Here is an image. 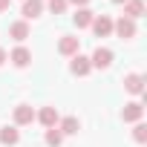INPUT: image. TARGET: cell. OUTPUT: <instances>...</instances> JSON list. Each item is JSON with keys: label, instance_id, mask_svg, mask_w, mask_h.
Masks as SVG:
<instances>
[{"label": "cell", "instance_id": "d6986e66", "mask_svg": "<svg viewBox=\"0 0 147 147\" xmlns=\"http://www.w3.org/2000/svg\"><path fill=\"white\" fill-rule=\"evenodd\" d=\"M46 6H49L52 15H63V12H66V0H49Z\"/></svg>", "mask_w": 147, "mask_h": 147}, {"label": "cell", "instance_id": "4fadbf2b", "mask_svg": "<svg viewBox=\"0 0 147 147\" xmlns=\"http://www.w3.org/2000/svg\"><path fill=\"white\" fill-rule=\"evenodd\" d=\"M141 15H144V0H127V3H124V15H121V18L136 20V18H141Z\"/></svg>", "mask_w": 147, "mask_h": 147}, {"label": "cell", "instance_id": "44dd1931", "mask_svg": "<svg viewBox=\"0 0 147 147\" xmlns=\"http://www.w3.org/2000/svg\"><path fill=\"white\" fill-rule=\"evenodd\" d=\"M6 61H9V55H6V49H3V46H0V63H6Z\"/></svg>", "mask_w": 147, "mask_h": 147}, {"label": "cell", "instance_id": "7402d4cb", "mask_svg": "<svg viewBox=\"0 0 147 147\" xmlns=\"http://www.w3.org/2000/svg\"><path fill=\"white\" fill-rule=\"evenodd\" d=\"M9 9V0H0V12H6Z\"/></svg>", "mask_w": 147, "mask_h": 147}, {"label": "cell", "instance_id": "52a82bcc", "mask_svg": "<svg viewBox=\"0 0 147 147\" xmlns=\"http://www.w3.org/2000/svg\"><path fill=\"white\" fill-rule=\"evenodd\" d=\"M141 115H144V107H141V101H133V104H124V110H121V118L124 121H141Z\"/></svg>", "mask_w": 147, "mask_h": 147}, {"label": "cell", "instance_id": "277c9868", "mask_svg": "<svg viewBox=\"0 0 147 147\" xmlns=\"http://www.w3.org/2000/svg\"><path fill=\"white\" fill-rule=\"evenodd\" d=\"M124 90L133 92V95H144V75H141V72H130V75H124Z\"/></svg>", "mask_w": 147, "mask_h": 147}, {"label": "cell", "instance_id": "7a4b0ae2", "mask_svg": "<svg viewBox=\"0 0 147 147\" xmlns=\"http://www.w3.org/2000/svg\"><path fill=\"white\" fill-rule=\"evenodd\" d=\"M113 32H115L118 38L130 40V38H136V20H130V18H118V20L113 23Z\"/></svg>", "mask_w": 147, "mask_h": 147}, {"label": "cell", "instance_id": "ac0fdd59", "mask_svg": "<svg viewBox=\"0 0 147 147\" xmlns=\"http://www.w3.org/2000/svg\"><path fill=\"white\" fill-rule=\"evenodd\" d=\"M133 138H136L138 144L147 141V124H144V121H136V127H133Z\"/></svg>", "mask_w": 147, "mask_h": 147}, {"label": "cell", "instance_id": "603a6c76", "mask_svg": "<svg viewBox=\"0 0 147 147\" xmlns=\"http://www.w3.org/2000/svg\"><path fill=\"white\" fill-rule=\"evenodd\" d=\"M113 3H127V0H113Z\"/></svg>", "mask_w": 147, "mask_h": 147}, {"label": "cell", "instance_id": "30bf717a", "mask_svg": "<svg viewBox=\"0 0 147 147\" xmlns=\"http://www.w3.org/2000/svg\"><path fill=\"white\" fill-rule=\"evenodd\" d=\"M9 61H12L15 66H20V69H23V66H29V63H32V52H29L26 46H18V49H12Z\"/></svg>", "mask_w": 147, "mask_h": 147}, {"label": "cell", "instance_id": "ffe728a7", "mask_svg": "<svg viewBox=\"0 0 147 147\" xmlns=\"http://www.w3.org/2000/svg\"><path fill=\"white\" fill-rule=\"evenodd\" d=\"M66 3H75V6H78V9H84V6H87V3H90V0H66Z\"/></svg>", "mask_w": 147, "mask_h": 147}, {"label": "cell", "instance_id": "5bb4252c", "mask_svg": "<svg viewBox=\"0 0 147 147\" xmlns=\"http://www.w3.org/2000/svg\"><path fill=\"white\" fill-rule=\"evenodd\" d=\"M43 12V0H23V18L32 20V18H40Z\"/></svg>", "mask_w": 147, "mask_h": 147}, {"label": "cell", "instance_id": "6da1fadb", "mask_svg": "<svg viewBox=\"0 0 147 147\" xmlns=\"http://www.w3.org/2000/svg\"><path fill=\"white\" fill-rule=\"evenodd\" d=\"M90 69H92V63H90V58L87 55H72V63H69V72L72 75H78V78H84V75H90Z\"/></svg>", "mask_w": 147, "mask_h": 147}, {"label": "cell", "instance_id": "ba28073f", "mask_svg": "<svg viewBox=\"0 0 147 147\" xmlns=\"http://www.w3.org/2000/svg\"><path fill=\"white\" fill-rule=\"evenodd\" d=\"M32 121H35V110L29 104H18L15 107V124L23 127V124H32Z\"/></svg>", "mask_w": 147, "mask_h": 147}, {"label": "cell", "instance_id": "7c38bea8", "mask_svg": "<svg viewBox=\"0 0 147 147\" xmlns=\"http://www.w3.org/2000/svg\"><path fill=\"white\" fill-rule=\"evenodd\" d=\"M9 38H15L18 43H23V40L29 38V23H26V20H15V23L9 26Z\"/></svg>", "mask_w": 147, "mask_h": 147}, {"label": "cell", "instance_id": "9a60e30c", "mask_svg": "<svg viewBox=\"0 0 147 147\" xmlns=\"http://www.w3.org/2000/svg\"><path fill=\"white\" fill-rule=\"evenodd\" d=\"M18 141H20V133H18V127H3V130H0V144L15 147Z\"/></svg>", "mask_w": 147, "mask_h": 147}, {"label": "cell", "instance_id": "3957f363", "mask_svg": "<svg viewBox=\"0 0 147 147\" xmlns=\"http://www.w3.org/2000/svg\"><path fill=\"white\" fill-rule=\"evenodd\" d=\"M90 63H92L95 69H110V63H113V49H107V46H98V49L92 52Z\"/></svg>", "mask_w": 147, "mask_h": 147}, {"label": "cell", "instance_id": "e0dca14e", "mask_svg": "<svg viewBox=\"0 0 147 147\" xmlns=\"http://www.w3.org/2000/svg\"><path fill=\"white\" fill-rule=\"evenodd\" d=\"M61 141H63L61 130H58V127H49V130H46V144H49V147H61Z\"/></svg>", "mask_w": 147, "mask_h": 147}, {"label": "cell", "instance_id": "5b68a950", "mask_svg": "<svg viewBox=\"0 0 147 147\" xmlns=\"http://www.w3.org/2000/svg\"><path fill=\"white\" fill-rule=\"evenodd\" d=\"M90 29H92L98 38H107V35L113 32V20H110L107 15H95V18H92V23H90Z\"/></svg>", "mask_w": 147, "mask_h": 147}, {"label": "cell", "instance_id": "2e32d148", "mask_svg": "<svg viewBox=\"0 0 147 147\" xmlns=\"http://www.w3.org/2000/svg\"><path fill=\"white\" fill-rule=\"evenodd\" d=\"M92 18H95V12H90V9L84 6V9H78V12H75V18H72V20H75V26H78V29H87V26L92 23Z\"/></svg>", "mask_w": 147, "mask_h": 147}, {"label": "cell", "instance_id": "8fae6325", "mask_svg": "<svg viewBox=\"0 0 147 147\" xmlns=\"http://www.w3.org/2000/svg\"><path fill=\"white\" fill-rule=\"evenodd\" d=\"M35 118H38V121H40V124H43L46 130H49V127H58V121H61V118H58V110H55V107H43V110H40V113H38Z\"/></svg>", "mask_w": 147, "mask_h": 147}, {"label": "cell", "instance_id": "9c48e42d", "mask_svg": "<svg viewBox=\"0 0 147 147\" xmlns=\"http://www.w3.org/2000/svg\"><path fill=\"white\" fill-rule=\"evenodd\" d=\"M58 130H61V136H78L81 121H78L75 115H66V118H61V121H58Z\"/></svg>", "mask_w": 147, "mask_h": 147}, {"label": "cell", "instance_id": "8992f818", "mask_svg": "<svg viewBox=\"0 0 147 147\" xmlns=\"http://www.w3.org/2000/svg\"><path fill=\"white\" fill-rule=\"evenodd\" d=\"M78 49H81V40H78V38H69V35H63V38L58 40V52H61V55H66V58L78 55Z\"/></svg>", "mask_w": 147, "mask_h": 147}]
</instances>
